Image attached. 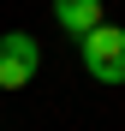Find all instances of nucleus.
<instances>
[{"mask_svg": "<svg viewBox=\"0 0 125 131\" xmlns=\"http://www.w3.org/2000/svg\"><path fill=\"white\" fill-rule=\"evenodd\" d=\"M54 18H60V30H72L77 42L95 24H107V18H101V0H54Z\"/></svg>", "mask_w": 125, "mask_h": 131, "instance_id": "nucleus-3", "label": "nucleus"}, {"mask_svg": "<svg viewBox=\"0 0 125 131\" xmlns=\"http://www.w3.org/2000/svg\"><path fill=\"white\" fill-rule=\"evenodd\" d=\"M42 66V42L30 30H6L0 36V90H24Z\"/></svg>", "mask_w": 125, "mask_h": 131, "instance_id": "nucleus-2", "label": "nucleus"}, {"mask_svg": "<svg viewBox=\"0 0 125 131\" xmlns=\"http://www.w3.org/2000/svg\"><path fill=\"white\" fill-rule=\"evenodd\" d=\"M83 72L95 83H125V30L119 24H95L83 36Z\"/></svg>", "mask_w": 125, "mask_h": 131, "instance_id": "nucleus-1", "label": "nucleus"}]
</instances>
